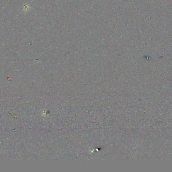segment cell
Wrapping results in <instances>:
<instances>
[{"instance_id":"obj_1","label":"cell","mask_w":172,"mask_h":172,"mask_svg":"<svg viewBox=\"0 0 172 172\" xmlns=\"http://www.w3.org/2000/svg\"><path fill=\"white\" fill-rule=\"evenodd\" d=\"M28 9H29V5H24V10H28Z\"/></svg>"}]
</instances>
